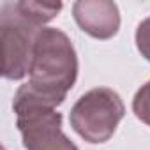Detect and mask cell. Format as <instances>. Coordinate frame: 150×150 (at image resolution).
Returning <instances> with one entry per match:
<instances>
[{"label": "cell", "mask_w": 150, "mask_h": 150, "mask_svg": "<svg viewBox=\"0 0 150 150\" xmlns=\"http://www.w3.org/2000/svg\"><path fill=\"white\" fill-rule=\"evenodd\" d=\"M2 150H7V148H2Z\"/></svg>", "instance_id": "ba28073f"}, {"label": "cell", "mask_w": 150, "mask_h": 150, "mask_svg": "<svg viewBox=\"0 0 150 150\" xmlns=\"http://www.w3.org/2000/svg\"><path fill=\"white\" fill-rule=\"evenodd\" d=\"M20 6L4 2L0 7V46H2V76L11 81L23 80L32 62L37 34L42 30Z\"/></svg>", "instance_id": "7a4b0ae2"}, {"label": "cell", "mask_w": 150, "mask_h": 150, "mask_svg": "<svg viewBox=\"0 0 150 150\" xmlns=\"http://www.w3.org/2000/svg\"><path fill=\"white\" fill-rule=\"evenodd\" d=\"M76 25L94 39L108 41L118 34L120 11L111 0H78L72 4Z\"/></svg>", "instance_id": "5b68a950"}, {"label": "cell", "mask_w": 150, "mask_h": 150, "mask_svg": "<svg viewBox=\"0 0 150 150\" xmlns=\"http://www.w3.org/2000/svg\"><path fill=\"white\" fill-rule=\"evenodd\" d=\"M78 78V55L69 35L58 28L46 27L37 34L28 81L21 85L13 99L14 113L35 108L55 110Z\"/></svg>", "instance_id": "6da1fadb"}, {"label": "cell", "mask_w": 150, "mask_h": 150, "mask_svg": "<svg viewBox=\"0 0 150 150\" xmlns=\"http://www.w3.org/2000/svg\"><path fill=\"white\" fill-rule=\"evenodd\" d=\"M132 111L138 120L150 127V80L138 88L132 97Z\"/></svg>", "instance_id": "8992f818"}, {"label": "cell", "mask_w": 150, "mask_h": 150, "mask_svg": "<svg viewBox=\"0 0 150 150\" xmlns=\"http://www.w3.org/2000/svg\"><path fill=\"white\" fill-rule=\"evenodd\" d=\"M125 115L122 97L108 87H96L85 92L71 108L69 122L87 143H106Z\"/></svg>", "instance_id": "3957f363"}, {"label": "cell", "mask_w": 150, "mask_h": 150, "mask_svg": "<svg viewBox=\"0 0 150 150\" xmlns=\"http://www.w3.org/2000/svg\"><path fill=\"white\" fill-rule=\"evenodd\" d=\"M16 127L27 150H80L62 131V113L35 108L16 115Z\"/></svg>", "instance_id": "277c9868"}, {"label": "cell", "mask_w": 150, "mask_h": 150, "mask_svg": "<svg viewBox=\"0 0 150 150\" xmlns=\"http://www.w3.org/2000/svg\"><path fill=\"white\" fill-rule=\"evenodd\" d=\"M134 41H136V48L141 53V57L146 62H150V16L139 21L136 34H134Z\"/></svg>", "instance_id": "52a82bcc"}]
</instances>
